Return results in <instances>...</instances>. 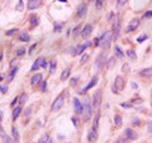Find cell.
<instances>
[{"mask_svg":"<svg viewBox=\"0 0 152 143\" xmlns=\"http://www.w3.org/2000/svg\"><path fill=\"white\" fill-rule=\"evenodd\" d=\"M94 45L95 46H100V38H95L94 39Z\"/></svg>","mask_w":152,"mask_h":143,"instance_id":"obj_44","label":"cell"},{"mask_svg":"<svg viewBox=\"0 0 152 143\" xmlns=\"http://www.w3.org/2000/svg\"><path fill=\"white\" fill-rule=\"evenodd\" d=\"M70 74H71V71H70V69H66L65 71L62 72V75H61V80H62V81H65L66 78H69Z\"/></svg>","mask_w":152,"mask_h":143,"instance_id":"obj_22","label":"cell"},{"mask_svg":"<svg viewBox=\"0 0 152 143\" xmlns=\"http://www.w3.org/2000/svg\"><path fill=\"white\" fill-rule=\"evenodd\" d=\"M119 31H121V24H119V17H118L115 20V23H114V27H113V39L118 38Z\"/></svg>","mask_w":152,"mask_h":143,"instance_id":"obj_8","label":"cell"},{"mask_svg":"<svg viewBox=\"0 0 152 143\" xmlns=\"http://www.w3.org/2000/svg\"><path fill=\"white\" fill-rule=\"evenodd\" d=\"M128 69H129V66H128V65H124V66H123V71H127Z\"/></svg>","mask_w":152,"mask_h":143,"instance_id":"obj_54","label":"cell"},{"mask_svg":"<svg viewBox=\"0 0 152 143\" xmlns=\"http://www.w3.org/2000/svg\"><path fill=\"white\" fill-rule=\"evenodd\" d=\"M87 1H93V0H87Z\"/></svg>","mask_w":152,"mask_h":143,"instance_id":"obj_59","label":"cell"},{"mask_svg":"<svg viewBox=\"0 0 152 143\" xmlns=\"http://www.w3.org/2000/svg\"><path fill=\"white\" fill-rule=\"evenodd\" d=\"M17 71H18V69H11V71H10V74H9V77H8V81H9V82H11V81H13V78H14V75L17 74Z\"/></svg>","mask_w":152,"mask_h":143,"instance_id":"obj_26","label":"cell"},{"mask_svg":"<svg viewBox=\"0 0 152 143\" xmlns=\"http://www.w3.org/2000/svg\"><path fill=\"white\" fill-rule=\"evenodd\" d=\"M55 71H56V62H55V61H51V66H49V72H51V74H53Z\"/></svg>","mask_w":152,"mask_h":143,"instance_id":"obj_31","label":"cell"},{"mask_svg":"<svg viewBox=\"0 0 152 143\" xmlns=\"http://www.w3.org/2000/svg\"><path fill=\"white\" fill-rule=\"evenodd\" d=\"M0 136H1V137H4V136H5L4 129H3V128H1V125H0Z\"/></svg>","mask_w":152,"mask_h":143,"instance_id":"obj_51","label":"cell"},{"mask_svg":"<svg viewBox=\"0 0 152 143\" xmlns=\"http://www.w3.org/2000/svg\"><path fill=\"white\" fill-rule=\"evenodd\" d=\"M150 17H152V11H148L145 14V18H150Z\"/></svg>","mask_w":152,"mask_h":143,"instance_id":"obj_49","label":"cell"},{"mask_svg":"<svg viewBox=\"0 0 152 143\" xmlns=\"http://www.w3.org/2000/svg\"><path fill=\"white\" fill-rule=\"evenodd\" d=\"M99 118H100V114H96V116H95V120H94V127H93V130H96L98 129V124H99Z\"/></svg>","mask_w":152,"mask_h":143,"instance_id":"obj_28","label":"cell"},{"mask_svg":"<svg viewBox=\"0 0 152 143\" xmlns=\"http://www.w3.org/2000/svg\"><path fill=\"white\" fill-rule=\"evenodd\" d=\"M60 29H61V25H60V24H56V25H55V31H56V32H60Z\"/></svg>","mask_w":152,"mask_h":143,"instance_id":"obj_48","label":"cell"},{"mask_svg":"<svg viewBox=\"0 0 152 143\" xmlns=\"http://www.w3.org/2000/svg\"><path fill=\"white\" fill-rule=\"evenodd\" d=\"M113 39V34L112 32H108V33H104L103 38H100V46L103 49H108L110 46V42Z\"/></svg>","mask_w":152,"mask_h":143,"instance_id":"obj_1","label":"cell"},{"mask_svg":"<svg viewBox=\"0 0 152 143\" xmlns=\"http://www.w3.org/2000/svg\"><path fill=\"white\" fill-rule=\"evenodd\" d=\"M127 56L131 58V60H137V55L133 49H127Z\"/></svg>","mask_w":152,"mask_h":143,"instance_id":"obj_21","label":"cell"},{"mask_svg":"<svg viewBox=\"0 0 152 143\" xmlns=\"http://www.w3.org/2000/svg\"><path fill=\"white\" fill-rule=\"evenodd\" d=\"M91 32H93V27L90 24H86L85 27H84L83 32H81V36H83V38H87V37L91 34Z\"/></svg>","mask_w":152,"mask_h":143,"instance_id":"obj_11","label":"cell"},{"mask_svg":"<svg viewBox=\"0 0 152 143\" xmlns=\"http://www.w3.org/2000/svg\"><path fill=\"white\" fill-rule=\"evenodd\" d=\"M58 1H61V3H67V0H58Z\"/></svg>","mask_w":152,"mask_h":143,"instance_id":"obj_58","label":"cell"},{"mask_svg":"<svg viewBox=\"0 0 152 143\" xmlns=\"http://www.w3.org/2000/svg\"><path fill=\"white\" fill-rule=\"evenodd\" d=\"M96 139H98V133H96V130H91V132L87 134V141L89 142H96Z\"/></svg>","mask_w":152,"mask_h":143,"instance_id":"obj_17","label":"cell"},{"mask_svg":"<svg viewBox=\"0 0 152 143\" xmlns=\"http://www.w3.org/2000/svg\"><path fill=\"white\" fill-rule=\"evenodd\" d=\"M24 53H25V48H19L17 51V56H23Z\"/></svg>","mask_w":152,"mask_h":143,"instance_id":"obj_36","label":"cell"},{"mask_svg":"<svg viewBox=\"0 0 152 143\" xmlns=\"http://www.w3.org/2000/svg\"><path fill=\"white\" fill-rule=\"evenodd\" d=\"M74 108H75V112L77 113V114H81L84 110L83 104H81V101L79 100V99H74Z\"/></svg>","mask_w":152,"mask_h":143,"instance_id":"obj_10","label":"cell"},{"mask_svg":"<svg viewBox=\"0 0 152 143\" xmlns=\"http://www.w3.org/2000/svg\"><path fill=\"white\" fill-rule=\"evenodd\" d=\"M87 58H89V56H87V55H84V56L81 57V61H80V63H81V65H84V63L86 62V60H87Z\"/></svg>","mask_w":152,"mask_h":143,"instance_id":"obj_39","label":"cell"},{"mask_svg":"<svg viewBox=\"0 0 152 143\" xmlns=\"http://www.w3.org/2000/svg\"><path fill=\"white\" fill-rule=\"evenodd\" d=\"M11 132H13V139L15 142H18V139H19V134H18V130H17V128L15 127H13L11 128Z\"/></svg>","mask_w":152,"mask_h":143,"instance_id":"obj_25","label":"cell"},{"mask_svg":"<svg viewBox=\"0 0 152 143\" xmlns=\"http://www.w3.org/2000/svg\"><path fill=\"white\" fill-rule=\"evenodd\" d=\"M139 74H141V76H143V77H150V76H152V69H145V70H142Z\"/></svg>","mask_w":152,"mask_h":143,"instance_id":"obj_18","label":"cell"},{"mask_svg":"<svg viewBox=\"0 0 152 143\" xmlns=\"http://www.w3.org/2000/svg\"><path fill=\"white\" fill-rule=\"evenodd\" d=\"M17 31H18V29H17V28H15V29H10V31L8 32V34H9V36H11V34H14Z\"/></svg>","mask_w":152,"mask_h":143,"instance_id":"obj_46","label":"cell"},{"mask_svg":"<svg viewBox=\"0 0 152 143\" xmlns=\"http://www.w3.org/2000/svg\"><path fill=\"white\" fill-rule=\"evenodd\" d=\"M47 90V82L46 81H43L42 82V89H41V91H46Z\"/></svg>","mask_w":152,"mask_h":143,"instance_id":"obj_41","label":"cell"},{"mask_svg":"<svg viewBox=\"0 0 152 143\" xmlns=\"http://www.w3.org/2000/svg\"><path fill=\"white\" fill-rule=\"evenodd\" d=\"M76 82H77V77H74V78L71 80V85H75Z\"/></svg>","mask_w":152,"mask_h":143,"instance_id":"obj_50","label":"cell"},{"mask_svg":"<svg viewBox=\"0 0 152 143\" xmlns=\"http://www.w3.org/2000/svg\"><path fill=\"white\" fill-rule=\"evenodd\" d=\"M31 23H32V25H37L38 24V17L37 15H32L31 17Z\"/></svg>","mask_w":152,"mask_h":143,"instance_id":"obj_32","label":"cell"},{"mask_svg":"<svg viewBox=\"0 0 152 143\" xmlns=\"http://www.w3.org/2000/svg\"><path fill=\"white\" fill-rule=\"evenodd\" d=\"M17 10H22L23 9V0H19V3H18V5H17V8H15Z\"/></svg>","mask_w":152,"mask_h":143,"instance_id":"obj_38","label":"cell"},{"mask_svg":"<svg viewBox=\"0 0 152 143\" xmlns=\"http://www.w3.org/2000/svg\"><path fill=\"white\" fill-rule=\"evenodd\" d=\"M114 123H115L117 127H121L122 125V118L119 115H115L114 116Z\"/></svg>","mask_w":152,"mask_h":143,"instance_id":"obj_27","label":"cell"},{"mask_svg":"<svg viewBox=\"0 0 152 143\" xmlns=\"http://www.w3.org/2000/svg\"><path fill=\"white\" fill-rule=\"evenodd\" d=\"M86 5L85 4H81L80 7H79V9H77V17L79 18H83L84 15L86 14Z\"/></svg>","mask_w":152,"mask_h":143,"instance_id":"obj_15","label":"cell"},{"mask_svg":"<svg viewBox=\"0 0 152 143\" xmlns=\"http://www.w3.org/2000/svg\"><path fill=\"white\" fill-rule=\"evenodd\" d=\"M122 106H123V108H131L132 105H131V104H125V103H123V104H122Z\"/></svg>","mask_w":152,"mask_h":143,"instance_id":"obj_52","label":"cell"},{"mask_svg":"<svg viewBox=\"0 0 152 143\" xmlns=\"http://www.w3.org/2000/svg\"><path fill=\"white\" fill-rule=\"evenodd\" d=\"M146 39H147V36H146V34H142L141 37H138V38H137V42H138V43H142L143 41H146Z\"/></svg>","mask_w":152,"mask_h":143,"instance_id":"obj_35","label":"cell"},{"mask_svg":"<svg viewBox=\"0 0 152 143\" xmlns=\"http://www.w3.org/2000/svg\"><path fill=\"white\" fill-rule=\"evenodd\" d=\"M107 55H108V51H103L98 56V58H96V62H95L96 70H100L101 67H103V65L105 63V61H107Z\"/></svg>","mask_w":152,"mask_h":143,"instance_id":"obj_5","label":"cell"},{"mask_svg":"<svg viewBox=\"0 0 152 143\" xmlns=\"http://www.w3.org/2000/svg\"><path fill=\"white\" fill-rule=\"evenodd\" d=\"M3 141H4V143H13L14 139H11L9 136H7V134H5V136L3 137Z\"/></svg>","mask_w":152,"mask_h":143,"instance_id":"obj_33","label":"cell"},{"mask_svg":"<svg viewBox=\"0 0 152 143\" xmlns=\"http://www.w3.org/2000/svg\"><path fill=\"white\" fill-rule=\"evenodd\" d=\"M114 52H115V56L118 58H123L124 57V53L121 51V48L118 47V46H115V49H114Z\"/></svg>","mask_w":152,"mask_h":143,"instance_id":"obj_23","label":"cell"},{"mask_svg":"<svg viewBox=\"0 0 152 143\" xmlns=\"http://www.w3.org/2000/svg\"><path fill=\"white\" fill-rule=\"evenodd\" d=\"M1 120H3V112L0 110V122H1Z\"/></svg>","mask_w":152,"mask_h":143,"instance_id":"obj_56","label":"cell"},{"mask_svg":"<svg viewBox=\"0 0 152 143\" xmlns=\"http://www.w3.org/2000/svg\"><path fill=\"white\" fill-rule=\"evenodd\" d=\"M84 110H83V113H84V119L85 120H89L90 118H91V114H93V108H91V105H90V103H89V99H85V103H84Z\"/></svg>","mask_w":152,"mask_h":143,"instance_id":"obj_2","label":"cell"},{"mask_svg":"<svg viewBox=\"0 0 152 143\" xmlns=\"http://www.w3.org/2000/svg\"><path fill=\"white\" fill-rule=\"evenodd\" d=\"M123 87H124V78L122 77V76H117L115 82H114V85H113V92L118 94V92L121 91Z\"/></svg>","mask_w":152,"mask_h":143,"instance_id":"obj_4","label":"cell"},{"mask_svg":"<svg viewBox=\"0 0 152 143\" xmlns=\"http://www.w3.org/2000/svg\"><path fill=\"white\" fill-rule=\"evenodd\" d=\"M41 5H42V0H28L27 8L29 10H34L37 8H39Z\"/></svg>","mask_w":152,"mask_h":143,"instance_id":"obj_7","label":"cell"},{"mask_svg":"<svg viewBox=\"0 0 152 143\" xmlns=\"http://www.w3.org/2000/svg\"><path fill=\"white\" fill-rule=\"evenodd\" d=\"M25 100H27V95H25V94H22L18 98V103H20V104H24Z\"/></svg>","mask_w":152,"mask_h":143,"instance_id":"obj_30","label":"cell"},{"mask_svg":"<svg viewBox=\"0 0 152 143\" xmlns=\"http://www.w3.org/2000/svg\"><path fill=\"white\" fill-rule=\"evenodd\" d=\"M118 143H128L127 141H125V139H122V141H119Z\"/></svg>","mask_w":152,"mask_h":143,"instance_id":"obj_57","label":"cell"},{"mask_svg":"<svg viewBox=\"0 0 152 143\" xmlns=\"http://www.w3.org/2000/svg\"><path fill=\"white\" fill-rule=\"evenodd\" d=\"M125 137H127V139H136L138 136H137V133L133 132L131 128H127V129H125Z\"/></svg>","mask_w":152,"mask_h":143,"instance_id":"obj_14","label":"cell"},{"mask_svg":"<svg viewBox=\"0 0 152 143\" xmlns=\"http://www.w3.org/2000/svg\"><path fill=\"white\" fill-rule=\"evenodd\" d=\"M17 101H18V98H15V99H14V100H13V103H11V105H13V106H14V105H15V103H17Z\"/></svg>","mask_w":152,"mask_h":143,"instance_id":"obj_55","label":"cell"},{"mask_svg":"<svg viewBox=\"0 0 152 143\" xmlns=\"http://www.w3.org/2000/svg\"><path fill=\"white\" fill-rule=\"evenodd\" d=\"M138 25H139V20H138V19L131 20L129 24L127 25V32H133V31H136V29L138 28Z\"/></svg>","mask_w":152,"mask_h":143,"instance_id":"obj_9","label":"cell"},{"mask_svg":"<svg viewBox=\"0 0 152 143\" xmlns=\"http://www.w3.org/2000/svg\"><path fill=\"white\" fill-rule=\"evenodd\" d=\"M46 142H47V136L42 137V138H41V141H39V143H46Z\"/></svg>","mask_w":152,"mask_h":143,"instance_id":"obj_45","label":"cell"},{"mask_svg":"<svg viewBox=\"0 0 152 143\" xmlns=\"http://www.w3.org/2000/svg\"><path fill=\"white\" fill-rule=\"evenodd\" d=\"M38 69H39V66L37 65V62H34V63H33V66H32V71H37Z\"/></svg>","mask_w":152,"mask_h":143,"instance_id":"obj_43","label":"cell"},{"mask_svg":"<svg viewBox=\"0 0 152 143\" xmlns=\"http://www.w3.org/2000/svg\"><path fill=\"white\" fill-rule=\"evenodd\" d=\"M89 46H90V42H86L85 45H80V46H77V48H76V55H81L87 47H89Z\"/></svg>","mask_w":152,"mask_h":143,"instance_id":"obj_16","label":"cell"},{"mask_svg":"<svg viewBox=\"0 0 152 143\" xmlns=\"http://www.w3.org/2000/svg\"><path fill=\"white\" fill-rule=\"evenodd\" d=\"M95 7H96V9H101V8H103V1H101V0H96Z\"/></svg>","mask_w":152,"mask_h":143,"instance_id":"obj_34","label":"cell"},{"mask_svg":"<svg viewBox=\"0 0 152 143\" xmlns=\"http://www.w3.org/2000/svg\"><path fill=\"white\" fill-rule=\"evenodd\" d=\"M147 127H148V132L152 133V122H150V123H148Z\"/></svg>","mask_w":152,"mask_h":143,"instance_id":"obj_47","label":"cell"},{"mask_svg":"<svg viewBox=\"0 0 152 143\" xmlns=\"http://www.w3.org/2000/svg\"><path fill=\"white\" fill-rule=\"evenodd\" d=\"M20 112H22V106H15V109L13 110V119H14V120H15V119L19 116Z\"/></svg>","mask_w":152,"mask_h":143,"instance_id":"obj_20","label":"cell"},{"mask_svg":"<svg viewBox=\"0 0 152 143\" xmlns=\"http://www.w3.org/2000/svg\"><path fill=\"white\" fill-rule=\"evenodd\" d=\"M63 103H65V98H63V95H60L56 100H55V103L52 104V108H51L52 112H58V110L63 106Z\"/></svg>","mask_w":152,"mask_h":143,"instance_id":"obj_6","label":"cell"},{"mask_svg":"<svg viewBox=\"0 0 152 143\" xmlns=\"http://www.w3.org/2000/svg\"><path fill=\"white\" fill-rule=\"evenodd\" d=\"M79 33H80V25H77V27L74 29V34H75V36H77Z\"/></svg>","mask_w":152,"mask_h":143,"instance_id":"obj_42","label":"cell"},{"mask_svg":"<svg viewBox=\"0 0 152 143\" xmlns=\"http://www.w3.org/2000/svg\"><path fill=\"white\" fill-rule=\"evenodd\" d=\"M101 100H103V94H101L100 90H96L94 96H93V106L95 109H99L101 105Z\"/></svg>","mask_w":152,"mask_h":143,"instance_id":"obj_3","label":"cell"},{"mask_svg":"<svg viewBox=\"0 0 152 143\" xmlns=\"http://www.w3.org/2000/svg\"><path fill=\"white\" fill-rule=\"evenodd\" d=\"M114 63H115V58H114V57L109 58V61H108V63H107V67H108V69H113Z\"/></svg>","mask_w":152,"mask_h":143,"instance_id":"obj_29","label":"cell"},{"mask_svg":"<svg viewBox=\"0 0 152 143\" xmlns=\"http://www.w3.org/2000/svg\"><path fill=\"white\" fill-rule=\"evenodd\" d=\"M133 124H134V125L139 124V119H133Z\"/></svg>","mask_w":152,"mask_h":143,"instance_id":"obj_53","label":"cell"},{"mask_svg":"<svg viewBox=\"0 0 152 143\" xmlns=\"http://www.w3.org/2000/svg\"><path fill=\"white\" fill-rule=\"evenodd\" d=\"M101 1H104V0H101Z\"/></svg>","mask_w":152,"mask_h":143,"instance_id":"obj_60","label":"cell"},{"mask_svg":"<svg viewBox=\"0 0 152 143\" xmlns=\"http://www.w3.org/2000/svg\"><path fill=\"white\" fill-rule=\"evenodd\" d=\"M125 3H127V0H118V3H117V5H118V7L121 8V7H123V5L125 4Z\"/></svg>","mask_w":152,"mask_h":143,"instance_id":"obj_40","label":"cell"},{"mask_svg":"<svg viewBox=\"0 0 152 143\" xmlns=\"http://www.w3.org/2000/svg\"><path fill=\"white\" fill-rule=\"evenodd\" d=\"M98 81H99V77H98V76H94V77L91 78V81H90V82H89V85H87V86H86L84 90H81L80 92H81V94H84V92H85V91H87V90H89V89H91V87L94 86L95 84H98Z\"/></svg>","mask_w":152,"mask_h":143,"instance_id":"obj_12","label":"cell"},{"mask_svg":"<svg viewBox=\"0 0 152 143\" xmlns=\"http://www.w3.org/2000/svg\"><path fill=\"white\" fill-rule=\"evenodd\" d=\"M36 62H37V65L39 66V67H43V69H46V67H47V62H46V60L43 57H39Z\"/></svg>","mask_w":152,"mask_h":143,"instance_id":"obj_19","label":"cell"},{"mask_svg":"<svg viewBox=\"0 0 152 143\" xmlns=\"http://www.w3.org/2000/svg\"><path fill=\"white\" fill-rule=\"evenodd\" d=\"M42 75L41 74H36L33 77H32V85L33 86H37V85H39L41 82H42Z\"/></svg>","mask_w":152,"mask_h":143,"instance_id":"obj_13","label":"cell"},{"mask_svg":"<svg viewBox=\"0 0 152 143\" xmlns=\"http://www.w3.org/2000/svg\"><path fill=\"white\" fill-rule=\"evenodd\" d=\"M0 90H1L3 94H5V92H8V86L7 85H0Z\"/></svg>","mask_w":152,"mask_h":143,"instance_id":"obj_37","label":"cell"},{"mask_svg":"<svg viewBox=\"0 0 152 143\" xmlns=\"http://www.w3.org/2000/svg\"><path fill=\"white\" fill-rule=\"evenodd\" d=\"M29 39H31V37H29V34H27V33H22L19 36V41H22V42H28Z\"/></svg>","mask_w":152,"mask_h":143,"instance_id":"obj_24","label":"cell"}]
</instances>
